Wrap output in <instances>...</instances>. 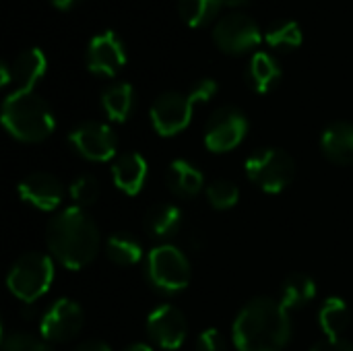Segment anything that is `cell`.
Segmentation results:
<instances>
[{
	"label": "cell",
	"instance_id": "cell-32",
	"mask_svg": "<svg viewBox=\"0 0 353 351\" xmlns=\"http://www.w3.org/2000/svg\"><path fill=\"white\" fill-rule=\"evenodd\" d=\"M310 351H353V345L350 341L341 339V337H337V339L327 337V339L319 341L316 345H312Z\"/></svg>",
	"mask_w": 353,
	"mask_h": 351
},
{
	"label": "cell",
	"instance_id": "cell-18",
	"mask_svg": "<svg viewBox=\"0 0 353 351\" xmlns=\"http://www.w3.org/2000/svg\"><path fill=\"white\" fill-rule=\"evenodd\" d=\"M165 182H168V188L172 190V194H176L180 199H192L203 190L205 176L194 163H190L186 159H174L168 168Z\"/></svg>",
	"mask_w": 353,
	"mask_h": 351
},
{
	"label": "cell",
	"instance_id": "cell-20",
	"mask_svg": "<svg viewBox=\"0 0 353 351\" xmlns=\"http://www.w3.org/2000/svg\"><path fill=\"white\" fill-rule=\"evenodd\" d=\"M246 74H248L250 87L256 93H269L281 81L283 70H281V64L277 62V58L273 54H269V52H256L250 58V64H248V72Z\"/></svg>",
	"mask_w": 353,
	"mask_h": 351
},
{
	"label": "cell",
	"instance_id": "cell-2",
	"mask_svg": "<svg viewBox=\"0 0 353 351\" xmlns=\"http://www.w3.org/2000/svg\"><path fill=\"white\" fill-rule=\"evenodd\" d=\"M232 339L238 351H283L292 339L290 310L275 298H252L236 314Z\"/></svg>",
	"mask_w": 353,
	"mask_h": 351
},
{
	"label": "cell",
	"instance_id": "cell-24",
	"mask_svg": "<svg viewBox=\"0 0 353 351\" xmlns=\"http://www.w3.org/2000/svg\"><path fill=\"white\" fill-rule=\"evenodd\" d=\"M319 323L327 337H331V339L341 337L345 333V329L350 327V306L337 296L327 298L319 310Z\"/></svg>",
	"mask_w": 353,
	"mask_h": 351
},
{
	"label": "cell",
	"instance_id": "cell-34",
	"mask_svg": "<svg viewBox=\"0 0 353 351\" xmlns=\"http://www.w3.org/2000/svg\"><path fill=\"white\" fill-rule=\"evenodd\" d=\"M52 2V6H56L58 10H70V8H74L81 0H50Z\"/></svg>",
	"mask_w": 353,
	"mask_h": 351
},
{
	"label": "cell",
	"instance_id": "cell-3",
	"mask_svg": "<svg viewBox=\"0 0 353 351\" xmlns=\"http://www.w3.org/2000/svg\"><path fill=\"white\" fill-rule=\"evenodd\" d=\"M2 124L12 139L39 143L54 132L56 118L46 99L35 91L14 89L2 103Z\"/></svg>",
	"mask_w": 353,
	"mask_h": 351
},
{
	"label": "cell",
	"instance_id": "cell-27",
	"mask_svg": "<svg viewBox=\"0 0 353 351\" xmlns=\"http://www.w3.org/2000/svg\"><path fill=\"white\" fill-rule=\"evenodd\" d=\"M207 201L213 209L217 211H228L232 207L238 205L240 201V188L236 182L232 180H225V178H219V180H213L209 186H207Z\"/></svg>",
	"mask_w": 353,
	"mask_h": 351
},
{
	"label": "cell",
	"instance_id": "cell-15",
	"mask_svg": "<svg viewBox=\"0 0 353 351\" xmlns=\"http://www.w3.org/2000/svg\"><path fill=\"white\" fill-rule=\"evenodd\" d=\"M112 180L114 186L118 190H122L128 197H134L143 190L145 182H147V174H149V166L145 161V157L137 151H128L118 155L112 161Z\"/></svg>",
	"mask_w": 353,
	"mask_h": 351
},
{
	"label": "cell",
	"instance_id": "cell-25",
	"mask_svg": "<svg viewBox=\"0 0 353 351\" xmlns=\"http://www.w3.org/2000/svg\"><path fill=\"white\" fill-rule=\"evenodd\" d=\"M265 39H267V43H269L273 50L290 52V50H296V48L302 46L304 33H302L300 23H296V21H292V19H283V21H275V23L267 29Z\"/></svg>",
	"mask_w": 353,
	"mask_h": 351
},
{
	"label": "cell",
	"instance_id": "cell-10",
	"mask_svg": "<svg viewBox=\"0 0 353 351\" xmlns=\"http://www.w3.org/2000/svg\"><path fill=\"white\" fill-rule=\"evenodd\" d=\"M85 325V312L81 304L70 298H60L41 314L39 333L50 343H66L74 339Z\"/></svg>",
	"mask_w": 353,
	"mask_h": 351
},
{
	"label": "cell",
	"instance_id": "cell-23",
	"mask_svg": "<svg viewBox=\"0 0 353 351\" xmlns=\"http://www.w3.org/2000/svg\"><path fill=\"white\" fill-rule=\"evenodd\" d=\"M105 254L118 267H132L143 259V244L128 232H116L105 242Z\"/></svg>",
	"mask_w": 353,
	"mask_h": 351
},
{
	"label": "cell",
	"instance_id": "cell-7",
	"mask_svg": "<svg viewBox=\"0 0 353 351\" xmlns=\"http://www.w3.org/2000/svg\"><path fill=\"white\" fill-rule=\"evenodd\" d=\"M213 39L225 54H244L261 43L263 31L248 12L230 10L215 23Z\"/></svg>",
	"mask_w": 353,
	"mask_h": 351
},
{
	"label": "cell",
	"instance_id": "cell-22",
	"mask_svg": "<svg viewBox=\"0 0 353 351\" xmlns=\"http://www.w3.org/2000/svg\"><path fill=\"white\" fill-rule=\"evenodd\" d=\"M101 106L110 120L114 122H126L128 116L134 110V89L130 83L120 81L103 89L101 93Z\"/></svg>",
	"mask_w": 353,
	"mask_h": 351
},
{
	"label": "cell",
	"instance_id": "cell-8",
	"mask_svg": "<svg viewBox=\"0 0 353 351\" xmlns=\"http://www.w3.org/2000/svg\"><path fill=\"white\" fill-rule=\"evenodd\" d=\"M248 126V118L240 108L223 106L215 110L207 120L205 145L213 153H228L244 141Z\"/></svg>",
	"mask_w": 353,
	"mask_h": 351
},
{
	"label": "cell",
	"instance_id": "cell-16",
	"mask_svg": "<svg viewBox=\"0 0 353 351\" xmlns=\"http://www.w3.org/2000/svg\"><path fill=\"white\" fill-rule=\"evenodd\" d=\"M321 149L325 157L337 166L353 163V124L352 122H333L325 128L321 137Z\"/></svg>",
	"mask_w": 353,
	"mask_h": 351
},
{
	"label": "cell",
	"instance_id": "cell-30",
	"mask_svg": "<svg viewBox=\"0 0 353 351\" xmlns=\"http://www.w3.org/2000/svg\"><path fill=\"white\" fill-rule=\"evenodd\" d=\"M196 351H228V341L217 329H205L196 337Z\"/></svg>",
	"mask_w": 353,
	"mask_h": 351
},
{
	"label": "cell",
	"instance_id": "cell-5",
	"mask_svg": "<svg viewBox=\"0 0 353 351\" xmlns=\"http://www.w3.org/2000/svg\"><path fill=\"white\" fill-rule=\"evenodd\" d=\"M145 275L149 283L161 294H178L188 288L192 269L188 257L174 244L155 246L145 261Z\"/></svg>",
	"mask_w": 353,
	"mask_h": 351
},
{
	"label": "cell",
	"instance_id": "cell-4",
	"mask_svg": "<svg viewBox=\"0 0 353 351\" xmlns=\"http://www.w3.org/2000/svg\"><path fill=\"white\" fill-rule=\"evenodd\" d=\"M54 281V259L43 252H25L8 269L6 288L8 292L25 302L33 304L39 300Z\"/></svg>",
	"mask_w": 353,
	"mask_h": 351
},
{
	"label": "cell",
	"instance_id": "cell-26",
	"mask_svg": "<svg viewBox=\"0 0 353 351\" xmlns=\"http://www.w3.org/2000/svg\"><path fill=\"white\" fill-rule=\"evenodd\" d=\"M228 0H180V14L190 27H203L211 23Z\"/></svg>",
	"mask_w": 353,
	"mask_h": 351
},
{
	"label": "cell",
	"instance_id": "cell-1",
	"mask_svg": "<svg viewBox=\"0 0 353 351\" xmlns=\"http://www.w3.org/2000/svg\"><path fill=\"white\" fill-rule=\"evenodd\" d=\"M50 257L64 269L79 271L91 265L99 252L101 236L93 217L77 205L56 211L46 225Z\"/></svg>",
	"mask_w": 353,
	"mask_h": 351
},
{
	"label": "cell",
	"instance_id": "cell-12",
	"mask_svg": "<svg viewBox=\"0 0 353 351\" xmlns=\"http://www.w3.org/2000/svg\"><path fill=\"white\" fill-rule=\"evenodd\" d=\"M149 339L165 351H176L188 335V321L184 312L174 304H161L147 317Z\"/></svg>",
	"mask_w": 353,
	"mask_h": 351
},
{
	"label": "cell",
	"instance_id": "cell-36",
	"mask_svg": "<svg viewBox=\"0 0 353 351\" xmlns=\"http://www.w3.org/2000/svg\"><path fill=\"white\" fill-rule=\"evenodd\" d=\"M248 4H250V0H228L225 6H230L232 10H240V8H244V6H248Z\"/></svg>",
	"mask_w": 353,
	"mask_h": 351
},
{
	"label": "cell",
	"instance_id": "cell-6",
	"mask_svg": "<svg viewBox=\"0 0 353 351\" xmlns=\"http://www.w3.org/2000/svg\"><path fill=\"white\" fill-rule=\"evenodd\" d=\"M244 168H246L248 180L256 188H261L263 192H269V194H277V192L285 190L296 176V163H294L292 155L277 147H267V149L254 151L246 159Z\"/></svg>",
	"mask_w": 353,
	"mask_h": 351
},
{
	"label": "cell",
	"instance_id": "cell-11",
	"mask_svg": "<svg viewBox=\"0 0 353 351\" xmlns=\"http://www.w3.org/2000/svg\"><path fill=\"white\" fill-rule=\"evenodd\" d=\"M68 141L74 151L89 161H110L116 157L118 139L112 126H108L105 122H81L70 130Z\"/></svg>",
	"mask_w": 353,
	"mask_h": 351
},
{
	"label": "cell",
	"instance_id": "cell-33",
	"mask_svg": "<svg viewBox=\"0 0 353 351\" xmlns=\"http://www.w3.org/2000/svg\"><path fill=\"white\" fill-rule=\"evenodd\" d=\"M72 351H112V348L105 343V341H99V339H87L83 343H79Z\"/></svg>",
	"mask_w": 353,
	"mask_h": 351
},
{
	"label": "cell",
	"instance_id": "cell-21",
	"mask_svg": "<svg viewBox=\"0 0 353 351\" xmlns=\"http://www.w3.org/2000/svg\"><path fill=\"white\" fill-rule=\"evenodd\" d=\"M316 298V281L306 273H292L279 290V302L288 310H300Z\"/></svg>",
	"mask_w": 353,
	"mask_h": 351
},
{
	"label": "cell",
	"instance_id": "cell-9",
	"mask_svg": "<svg viewBox=\"0 0 353 351\" xmlns=\"http://www.w3.org/2000/svg\"><path fill=\"white\" fill-rule=\"evenodd\" d=\"M194 106L196 101L192 99L190 93H180V91L161 93L151 106V124L157 130V134L174 137L190 124Z\"/></svg>",
	"mask_w": 353,
	"mask_h": 351
},
{
	"label": "cell",
	"instance_id": "cell-19",
	"mask_svg": "<svg viewBox=\"0 0 353 351\" xmlns=\"http://www.w3.org/2000/svg\"><path fill=\"white\" fill-rule=\"evenodd\" d=\"M46 68H48L46 54L39 48H27L21 54H17V58L12 60L10 74H12V81L19 85L17 89L33 91V87L46 74Z\"/></svg>",
	"mask_w": 353,
	"mask_h": 351
},
{
	"label": "cell",
	"instance_id": "cell-13",
	"mask_svg": "<svg viewBox=\"0 0 353 351\" xmlns=\"http://www.w3.org/2000/svg\"><path fill=\"white\" fill-rule=\"evenodd\" d=\"M17 190H19V197L27 205H31V207H35L39 211H54L64 201V186L50 172H31V174H27L19 182Z\"/></svg>",
	"mask_w": 353,
	"mask_h": 351
},
{
	"label": "cell",
	"instance_id": "cell-17",
	"mask_svg": "<svg viewBox=\"0 0 353 351\" xmlns=\"http://www.w3.org/2000/svg\"><path fill=\"white\" fill-rule=\"evenodd\" d=\"M184 221V213L174 203H157L149 207L145 215V230L155 240H170L174 238Z\"/></svg>",
	"mask_w": 353,
	"mask_h": 351
},
{
	"label": "cell",
	"instance_id": "cell-31",
	"mask_svg": "<svg viewBox=\"0 0 353 351\" xmlns=\"http://www.w3.org/2000/svg\"><path fill=\"white\" fill-rule=\"evenodd\" d=\"M188 93L192 95V99L196 103H207L217 93V81H213V79H201V81H196L190 87Z\"/></svg>",
	"mask_w": 353,
	"mask_h": 351
},
{
	"label": "cell",
	"instance_id": "cell-28",
	"mask_svg": "<svg viewBox=\"0 0 353 351\" xmlns=\"http://www.w3.org/2000/svg\"><path fill=\"white\" fill-rule=\"evenodd\" d=\"M68 192H70V199L74 201V205L85 209L99 199L101 190H99V182L91 174H81L70 182Z\"/></svg>",
	"mask_w": 353,
	"mask_h": 351
},
{
	"label": "cell",
	"instance_id": "cell-29",
	"mask_svg": "<svg viewBox=\"0 0 353 351\" xmlns=\"http://www.w3.org/2000/svg\"><path fill=\"white\" fill-rule=\"evenodd\" d=\"M2 351H54V348L43 337H33L29 333H10L2 339Z\"/></svg>",
	"mask_w": 353,
	"mask_h": 351
},
{
	"label": "cell",
	"instance_id": "cell-14",
	"mask_svg": "<svg viewBox=\"0 0 353 351\" xmlns=\"http://www.w3.org/2000/svg\"><path fill=\"white\" fill-rule=\"evenodd\" d=\"M126 64V50L114 31L97 33L87 48V68L95 74L114 77Z\"/></svg>",
	"mask_w": 353,
	"mask_h": 351
},
{
	"label": "cell",
	"instance_id": "cell-35",
	"mask_svg": "<svg viewBox=\"0 0 353 351\" xmlns=\"http://www.w3.org/2000/svg\"><path fill=\"white\" fill-rule=\"evenodd\" d=\"M122 351H155L149 343H143V341H137V343H130L126 345Z\"/></svg>",
	"mask_w": 353,
	"mask_h": 351
}]
</instances>
